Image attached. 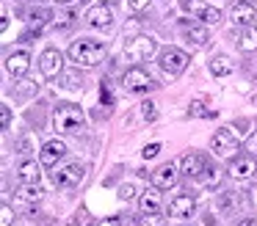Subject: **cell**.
Returning <instances> with one entry per match:
<instances>
[{
  "label": "cell",
  "mask_w": 257,
  "mask_h": 226,
  "mask_svg": "<svg viewBox=\"0 0 257 226\" xmlns=\"http://www.w3.org/2000/svg\"><path fill=\"white\" fill-rule=\"evenodd\" d=\"M158 64H161V69L166 72L169 77H177V75L185 72V66L191 64V58L183 53V50H177V47H166L161 53V58H158Z\"/></svg>",
  "instance_id": "3"
},
{
  "label": "cell",
  "mask_w": 257,
  "mask_h": 226,
  "mask_svg": "<svg viewBox=\"0 0 257 226\" xmlns=\"http://www.w3.org/2000/svg\"><path fill=\"white\" fill-rule=\"evenodd\" d=\"M196 209V198L191 196V193H180V196H174L172 201H169V215L172 218H191Z\"/></svg>",
  "instance_id": "11"
},
{
  "label": "cell",
  "mask_w": 257,
  "mask_h": 226,
  "mask_svg": "<svg viewBox=\"0 0 257 226\" xmlns=\"http://www.w3.org/2000/svg\"><path fill=\"white\" fill-rule=\"evenodd\" d=\"M246 154L257 157V132H254V135H249V138H246Z\"/></svg>",
  "instance_id": "34"
},
{
  "label": "cell",
  "mask_w": 257,
  "mask_h": 226,
  "mask_svg": "<svg viewBox=\"0 0 257 226\" xmlns=\"http://www.w3.org/2000/svg\"><path fill=\"white\" fill-rule=\"evenodd\" d=\"M238 50L240 53H254L257 50V28H243V33H240L238 39Z\"/></svg>",
  "instance_id": "21"
},
{
  "label": "cell",
  "mask_w": 257,
  "mask_h": 226,
  "mask_svg": "<svg viewBox=\"0 0 257 226\" xmlns=\"http://www.w3.org/2000/svg\"><path fill=\"white\" fill-rule=\"evenodd\" d=\"M67 154V146H64V141H47L45 146H42V154H39V160H42V165H56L58 160Z\"/></svg>",
  "instance_id": "16"
},
{
  "label": "cell",
  "mask_w": 257,
  "mask_h": 226,
  "mask_svg": "<svg viewBox=\"0 0 257 226\" xmlns=\"http://www.w3.org/2000/svg\"><path fill=\"white\" fill-rule=\"evenodd\" d=\"M39 69L45 77H58L64 72V55L58 53L56 47H47L45 53L39 55Z\"/></svg>",
  "instance_id": "9"
},
{
  "label": "cell",
  "mask_w": 257,
  "mask_h": 226,
  "mask_svg": "<svg viewBox=\"0 0 257 226\" xmlns=\"http://www.w3.org/2000/svg\"><path fill=\"white\" fill-rule=\"evenodd\" d=\"M213 152L221 154V157H229V154L238 152V138L229 127H221V130L213 132Z\"/></svg>",
  "instance_id": "8"
},
{
  "label": "cell",
  "mask_w": 257,
  "mask_h": 226,
  "mask_svg": "<svg viewBox=\"0 0 257 226\" xmlns=\"http://www.w3.org/2000/svg\"><path fill=\"white\" fill-rule=\"evenodd\" d=\"M161 187H147L144 193H141V198H139V207H141V212H161V207H163V198H161Z\"/></svg>",
  "instance_id": "18"
},
{
  "label": "cell",
  "mask_w": 257,
  "mask_h": 226,
  "mask_svg": "<svg viewBox=\"0 0 257 226\" xmlns=\"http://www.w3.org/2000/svg\"><path fill=\"white\" fill-rule=\"evenodd\" d=\"M180 174H183V171L177 168V163H163L161 168H158L155 174H152V185L161 187V190H169V187L177 185Z\"/></svg>",
  "instance_id": "10"
},
{
  "label": "cell",
  "mask_w": 257,
  "mask_h": 226,
  "mask_svg": "<svg viewBox=\"0 0 257 226\" xmlns=\"http://www.w3.org/2000/svg\"><path fill=\"white\" fill-rule=\"evenodd\" d=\"M158 152H161V143H150V146L141 149V157H144V160H152V157H158Z\"/></svg>",
  "instance_id": "31"
},
{
  "label": "cell",
  "mask_w": 257,
  "mask_h": 226,
  "mask_svg": "<svg viewBox=\"0 0 257 226\" xmlns=\"http://www.w3.org/2000/svg\"><path fill=\"white\" fill-rule=\"evenodd\" d=\"M100 3H113V0H100Z\"/></svg>",
  "instance_id": "44"
},
{
  "label": "cell",
  "mask_w": 257,
  "mask_h": 226,
  "mask_svg": "<svg viewBox=\"0 0 257 226\" xmlns=\"http://www.w3.org/2000/svg\"><path fill=\"white\" fill-rule=\"evenodd\" d=\"M72 20H75V11H64V14L58 17V22H56V25H61V28H69V25H72Z\"/></svg>",
  "instance_id": "35"
},
{
  "label": "cell",
  "mask_w": 257,
  "mask_h": 226,
  "mask_svg": "<svg viewBox=\"0 0 257 226\" xmlns=\"http://www.w3.org/2000/svg\"><path fill=\"white\" fill-rule=\"evenodd\" d=\"M67 226H80V220H78V218H72V220H69Z\"/></svg>",
  "instance_id": "42"
},
{
  "label": "cell",
  "mask_w": 257,
  "mask_h": 226,
  "mask_svg": "<svg viewBox=\"0 0 257 226\" xmlns=\"http://www.w3.org/2000/svg\"><path fill=\"white\" fill-rule=\"evenodd\" d=\"M254 171H257V165H254V157H251V154L235 157L232 163H229V176H235V179H249Z\"/></svg>",
  "instance_id": "15"
},
{
  "label": "cell",
  "mask_w": 257,
  "mask_h": 226,
  "mask_svg": "<svg viewBox=\"0 0 257 226\" xmlns=\"http://www.w3.org/2000/svg\"><path fill=\"white\" fill-rule=\"evenodd\" d=\"M180 165H183V174L185 176H199L202 171H205L207 160H205V154H202V152H188Z\"/></svg>",
  "instance_id": "17"
},
{
  "label": "cell",
  "mask_w": 257,
  "mask_h": 226,
  "mask_svg": "<svg viewBox=\"0 0 257 226\" xmlns=\"http://www.w3.org/2000/svg\"><path fill=\"white\" fill-rule=\"evenodd\" d=\"M136 226H166V218L161 212H144L136 220Z\"/></svg>",
  "instance_id": "26"
},
{
  "label": "cell",
  "mask_w": 257,
  "mask_h": 226,
  "mask_svg": "<svg viewBox=\"0 0 257 226\" xmlns=\"http://www.w3.org/2000/svg\"><path fill=\"white\" fill-rule=\"evenodd\" d=\"M124 88L133 94H144V91H152V88H158V83L150 77V72L141 69V66H130L127 72H124Z\"/></svg>",
  "instance_id": "4"
},
{
  "label": "cell",
  "mask_w": 257,
  "mask_h": 226,
  "mask_svg": "<svg viewBox=\"0 0 257 226\" xmlns=\"http://www.w3.org/2000/svg\"><path fill=\"white\" fill-rule=\"evenodd\" d=\"M47 20H53V14L47 9H31L28 11V22H31V28H36V31H39Z\"/></svg>",
  "instance_id": "23"
},
{
  "label": "cell",
  "mask_w": 257,
  "mask_h": 226,
  "mask_svg": "<svg viewBox=\"0 0 257 226\" xmlns=\"http://www.w3.org/2000/svg\"><path fill=\"white\" fill-rule=\"evenodd\" d=\"M20 198H23V201H39L42 198L39 185H23L20 187Z\"/></svg>",
  "instance_id": "28"
},
{
  "label": "cell",
  "mask_w": 257,
  "mask_h": 226,
  "mask_svg": "<svg viewBox=\"0 0 257 226\" xmlns=\"http://www.w3.org/2000/svg\"><path fill=\"white\" fill-rule=\"evenodd\" d=\"M141 119H144V121H155L158 119V105L155 102H144V105H141Z\"/></svg>",
  "instance_id": "29"
},
{
  "label": "cell",
  "mask_w": 257,
  "mask_h": 226,
  "mask_svg": "<svg viewBox=\"0 0 257 226\" xmlns=\"http://www.w3.org/2000/svg\"><path fill=\"white\" fill-rule=\"evenodd\" d=\"M254 20H257V11L251 9V3H246V0H238V3L229 9V22H232L235 28H249Z\"/></svg>",
  "instance_id": "12"
},
{
  "label": "cell",
  "mask_w": 257,
  "mask_h": 226,
  "mask_svg": "<svg viewBox=\"0 0 257 226\" xmlns=\"http://www.w3.org/2000/svg\"><path fill=\"white\" fill-rule=\"evenodd\" d=\"M83 124H86V116H83V108H80V105L64 102V105H58L56 113H53V127H56L58 132H64V135L80 132Z\"/></svg>",
  "instance_id": "1"
},
{
  "label": "cell",
  "mask_w": 257,
  "mask_h": 226,
  "mask_svg": "<svg viewBox=\"0 0 257 226\" xmlns=\"http://www.w3.org/2000/svg\"><path fill=\"white\" fill-rule=\"evenodd\" d=\"M249 196H251V204L257 207V187H251V190H249Z\"/></svg>",
  "instance_id": "41"
},
{
  "label": "cell",
  "mask_w": 257,
  "mask_h": 226,
  "mask_svg": "<svg viewBox=\"0 0 257 226\" xmlns=\"http://www.w3.org/2000/svg\"><path fill=\"white\" fill-rule=\"evenodd\" d=\"M155 39L152 36H136L127 42V47H124V58L133 61V64H141V61H147L152 53H155Z\"/></svg>",
  "instance_id": "5"
},
{
  "label": "cell",
  "mask_w": 257,
  "mask_h": 226,
  "mask_svg": "<svg viewBox=\"0 0 257 226\" xmlns=\"http://www.w3.org/2000/svg\"><path fill=\"white\" fill-rule=\"evenodd\" d=\"M86 22H89L91 28H111L113 22V11L108 3H100V6H91L89 11H86Z\"/></svg>",
  "instance_id": "13"
},
{
  "label": "cell",
  "mask_w": 257,
  "mask_h": 226,
  "mask_svg": "<svg viewBox=\"0 0 257 226\" xmlns=\"http://www.w3.org/2000/svg\"><path fill=\"white\" fill-rule=\"evenodd\" d=\"M0 28H3V31H9V11H3V22H0Z\"/></svg>",
  "instance_id": "40"
},
{
  "label": "cell",
  "mask_w": 257,
  "mask_h": 226,
  "mask_svg": "<svg viewBox=\"0 0 257 226\" xmlns=\"http://www.w3.org/2000/svg\"><path fill=\"white\" fill-rule=\"evenodd\" d=\"M0 119H3V130H9V127H12V108H9L6 102L0 105Z\"/></svg>",
  "instance_id": "30"
},
{
  "label": "cell",
  "mask_w": 257,
  "mask_h": 226,
  "mask_svg": "<svg viewBox=\"0 0 257 226\" xmlns=\"http://www.w3.org/2000/svg\"><path fill=\"white\" fill-rule=\"evenodd\" d=\"M133 193H136L133 185H122V187H119V196H122V198H133Z\"/></svg>",
  "instance_id": "37"
},
{
  "label": "cell",
  "mask_w": 257,
  "mask_h": 226,
  "mask_svg": "<svg viewBox=\"0 0 257 226\" xmlns=\"http://www.w3.org/2000/svg\"><path fill=\"white\" fill-rule=\"evenodd\" d=\"M58 77H61V83H64L67 88H72V91H83V80L78 77V72L67 69V72H61Z\"/></svg>",
  "instance_id": "25"
},
{
  "label": "cell",
  "mask_w": 257,
  "mask_h": 226,
  "mask_svg": "<svg viewBox=\"0 0 257 226\" xmlns=\"http://www.w3.org/2000/svg\"><path fill=\"white\" fill-rule=\"evenodd\" d=\"M232 72H235V64L227 55H216V58L210 61V75L213 77H229Z\"/></svg>",
  "instance_id": "20"
},
{
  "label": "cell",
  "mask_w": 257,
  "mask_h": 226,
  "mask_svg": "<svg viewBox=\"0 0 257 226\" xmlns=\"http://www.w3.org/2000/svg\"><path fill=\"white\" fill-rule=\"evenodd\" d=\"M17 176H20V182H23V185H39V179H42V168L34 163V160H25V163H20Z\"/></svg>",
  "instance_id": "19"
},
{
  "label": "cell",
  "mask_w": 257,
  "mask_h": 226,
  "mask_svg": "<svg viewBox=\"0 0 257 226\" xmlns=\"http://www.w3.org/2000/svg\"><path fill=\"white\" fill-rule=\"evenodd\" d=\"M100 99H102V105H105V108H108V105H113V94H111V88H108L105 83L100 86Z\"/></svg>",
  "instance_id": "33"
},
{
  "label": "cell",
  "mask_w": 257,
  "mask_h": 226,
  "mask_svg": "<svg viewBox=\"0 0 257 226\" xmlns=\"http://www.w3.org/2000/svg\"><path fill=\"white\" fill-rule=\"evenodd\" d=\"M185 36H188V42H194L196 47H205V44L210 42V33H207V28H199V25L188 28V31H185Z\"/></svg>",
  "instance_id": "22"
},
{
  "label": "cell",
  "mask_w": 257,
  "mask_h": 226,
  "mask_svg": "<svg viewBox=\"0 0 257 226\" xmlns=\"http://www.w3.org/2000/svg\"><path fill=\"white\" fill-rule=\"evenodd\" d=\"M199 179H202V185H205V187H216L218 182H221V171L213 168V165H205V171L199 174Z\"/></svg>",
  "instance_id": "24"
},
{
  "label": "cell",
  "mask_w": 257,
  "mask_h": 226,
  "mask_svg": "<svg viewBox=\"0 0 257 226\" xmlns=\"http://www.w3.org/2000/svg\"><path fill=\"white\" fill-rule=\"evenodd\" d=\"M12 207H9V204H3V207H0V226H9L12 223Z\"/></svg>",
  "instance_id": "32"
},
{
  "label": "cell",
  "mask_w": 257,
  "mask_h": 226,
  "mask_svg": "<svg viewBox=\"0 0 257 226\" xmlns=\"http://www.w3.org/2000/svg\"><path fill=\"white\" fill-rule=\"evenodd\" d=\"M180 6H183V9L188 11L191 17L202 20L205 25H216V22L221 20V11L213 9V6H207L205 0H180Z\"/></svg>",
  "instance_id": "6"
},
{
  "label": "cell",
  "mask_w": 257,
  "mask_h": 226,
  "mask_svg": "<svg viewBox=\"0 0 257 226\" xmlns=\"http://www.w3.org/2000/svg\"><path fill=\"white\" fill-rule=\"evenodd\" d=\"M94 226H122V220L119 218H102V220H97Z\"/></svg>",
  "instance_id": "38"
},
{
  "label": "cell",
  "mask_w": 257,
  "mask_h": 226,
  "mask_svg": "<svg viewBox=\"0 0 257 226\" xmlns=\"http://www.w3.org/2000/svg\"><path fill=\"white\" fill-rule=\"evenodd\" d=\"M28 66H31V55L25 50H17V53H12L6 58V72L12 77H23L28 72Z\"/></svg>",
  "instance_id": "14"
},
{
  "label": "cell",
  "mask_w": 257,
  "mask_h": 226,
  "mask_svg": "<svg viewBox=\"0 0 257 226\" xmlns=\"http://www.w3.org/2000/svg\"><path fill=\"white\" fill-rule=\"evenodd\" d=\"M238 226H257V218H243L238 220Z\"/></svg>",
  "instance_id": "39"
},
{
  "label": "cell",
  "mask_w": 257,
  "mask_h": 226,
  "mask_svg": "<svg viewBox=\"0 0 257 226\" xmlns=\"http://www.w3.org/2000/svg\"><path fill=\"white\" fill-rule=\"evenodd\" d=\"M83 176H86V168L80 163H67L53 174V182H56V187H75L83 182Z\"/></svg>",
  "instance_id": "7"
},
{
  "label": "cell",
  "mask_w": 257,
  "mask_h": 226,
  "mask_svg": "<svg viewBox=\"0 0 257 226\" xmlns=\"http://www.w3.org/2000/svg\"><path fill=\"white\" fill-rule=\"evenodd\" d=\"M188 116H194V119H213V116H216V110L205 108L202 102H191V108H188Z\"/></svg>",
  "instance_id": "27"
},
{
  "label": "cell",
  "mask_w": 257,
  "mask_h": 226,
  "mask_svg": "<svg viewBox=\"0 0 257 226\" xmlns=\"http://www.w3.org/2000/svg\"><path fill=\"white\" fill-rule=\"evenodd\" d=\"M69 58L80 66H97L102 58H105V44L94 42V39H78L69 47Z\"/></svg>",
  "instance_id": "2"
},
{
  "label": "cell",
  "mask_w": 257,
  "mask_h": 226,
  "mask_svg": "<svg viewBox=\"0 0 257 226\" xmlns=\"http://www.w3.org/2000/svg\"><path fill=\"white\" fill-rule=\"evenodd\" d=\"M56 3H72V0H56Z\"/></svg>",
  "instance_id": "43"
},
{
  "label": "cell",
  "mask_w": 257,
  "mask_h": 226,
  "mask_svg": "<svg viewBox=\"0 0 257 226\" xmlns=\"http://www.w3.org/2000/svg\"><path fill=\"white\" fill-rule=\"evenodd\" d=\"M127 6L133 11H141V9H147V6H150V0H127Z\"/></svg>",
  "instance_id": "36"
}]
</instances>
